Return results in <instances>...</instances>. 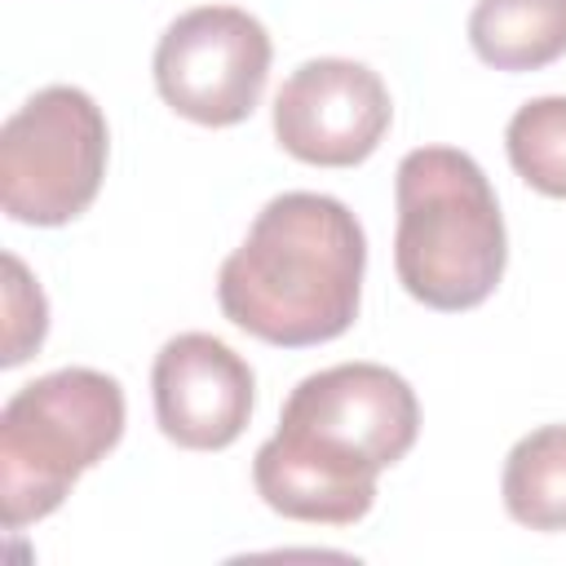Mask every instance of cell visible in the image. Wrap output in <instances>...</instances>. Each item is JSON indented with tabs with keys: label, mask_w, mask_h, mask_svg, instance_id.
Listing matches in <instances>:
<instances>
[{
	"label": "cell",
	"mask_w": 566,
	"mask_h": 566,
	"mask_svg": "<svg viewBox=\"0 0 566 566\" xmlns=\"http://www.w3.org/2000/svg\"><path fill=\"white\" fill-rule=\"evenodd\" d=\"M420 433L416 389L380 363H336L305 376L279 416L274 438L252 455L256 495L318 526H354L376 504V478Z\"/></svg>",
	"instance_id": "1"
},
{
	"label": "cell",
	"mask_w": 566,
	"mask_h": 566,
	"mask_svg": "<svg viewBox=\"0 0 566 566\" xmlns=\"http://www.w3.org/2000/svg\"><path fill=\"white\" fill-rule=\"evenodd\" d=\"M367 239L358 217L314 190L274 195L248 239L221 261V314L283 349L336 340L358 318Z\"/></svg>",
	"instance_id": "2"
},
{
	"label": "cell",
	"mask_w": 566,
	"mask_h": 566,
	"mask_svg": "<svg viewBox=\"0 0 566 566\" xmlns=\"http://www.w3.org/2000/svg\"><path fill=\"white\" fill-rule=\"evenodd\" d=\"M394 199V270L407 296L442 314L482 305L504 279L509 239L478 159L455 146H420L402 155Z\"/></svg>",
	"instance_id": "3"
},
{
	"label": "cell",
	"mask_w": 566,
	"mask_h": 566,
	"mask_svg": "<svg viewBox=\"0 0 566 566\" xmlns=\"http://www.w3.org/2000/svg\"><path fill=\"white\" fill-rule=\"evenodd\" d=\"M124 438V389L93 367H57L22 385L0 411L4 531L49 517L80 473Z\"/></svg>",
	"instance_id": "4"
},
{
	"label": "cell",
	"mask_w": 566,
	"mask_h": 566,
	"mask_svg": "<svg viewBox=\"0 0 566 566\" xmlns=\"http://www.w3.org/2000/svg\"><path fill=\"white\" fill-rule=\"evenodd\" d=\"M106 115L75 84H49L0 128V203L22 226H66L102 190Z\"/></svg>",
	"instance_id": "5"
},
{
	"label": "cell",
	"mask_w": 566,
	"mask_h": 566,
	"mask_svg": "<svg viewBox=\"0 0 566 566\" xmlns=\"http://www.w3.org/2000/svg\"><path fill=\"white\" fill-rule=\"evenodd\" d=\"M270 31L234 4H199L186 9L155 44V88L159 97L208 128L243 124L270 75Z\"/></svg>",
	"instance_id": "6"
},
{
	"label": "cell",
	"mask_w": 566,
	"mask_h": 566,
	"mask_svg": "<svg viewBox=\"0 0 566 566\" xmlns=\"http://www.w3.org/2000/svg\"><path fill=\"white\" fill-rule=\"evenodd\" d=\"M394 106L385 80L354 57L301 62L274 97L279 146L314 168H354L389 133Z\"/></svg>",
	"instance_id": "7"
},
{
	"label": "cell",
	"mask_w": 566,
	"mask_h": 566,
	"mask_svg": "<svg viewBox=\"0 0 566 566\" xmlns=\"http://www.w3.org/2000/svg\"><path fill=\"white\" fill-rule=\"evenodd\" d=\"M155 420L186 451L230 447L252 416V367L208 332H181L155 354Z\"/></svg>",
	"instance_id": "8"
},
{
	"label": "cell",
	"mask_w": 566,
	"mask_h": 566,
	"mask_svg": "<svg viewBox=\"0 0 566 566\" xmlns=\"http://www.w3.org/2000/svg\"><path fill=\"white\" fill-rule=\"evenodd\" d=\"M469 44L495 71H539L566 53V0H478Z\"/></svg>",
	"instance_id": "9"
},
{
	"label": "cell",
	"mask_w": 566,
	"mask_h": 566,
	"mask_svg": "<svg viewBox=\"0 0 566 566\" xmlns=\"http://www.w3.org/2000/svg\"><path fill=\"white\" fill-rule=\"evenodd\" d=\"M500 495L513 522L531 531H566V424H544L513 442Z\"/></svg>",
	"instance_id": "10"
},
{
	"label": "cell",
	"mask_w": 566,
	"mask_h": 566,
	"mask_svg": "<svg viewBox=\"0 0 566 566\" xmlns=\"http://www.w3.org/2000/svg\"><path fill=\"white\" fill-rule=\"evenodd\" d=\"M504 150L531 190L566 199V97L553 93L517 106L504 128Z\"/></svg>",
	"instance_id": "11"
},
{
	"label": "cell",
	"mask_w": 566,
	"mask_h": 566,
	"mask_svg": "<svg viewBox=\"0 0 566 566\" xmlns=\"http://www.w3.org/2000/svg\"><path fill=\"white\" fill-rule=\"evenodd\" d=\"M4 314H9V323H4L0 363L18 367L40 349V340L49 332V305H44V292L31 283L27 265L13 252H4Z\"/></svg>",
	"instance_id": "12"
}]
</instances>
